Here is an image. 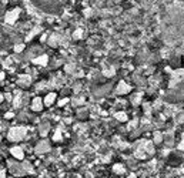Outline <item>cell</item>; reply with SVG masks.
I'll use <instances>...</instances> for the list:
<instances>
[{"label":"cell","instance_id":"obj_8","mask_svg":"<svg viewBox=\"0 0 184 178\" xmlns=\"http://www.w3.org/2000/svg\"><path fill=\"white\" fill-rule=\"evenodd\" d=\"M10 153H11V155H13L16 160H23V157H25L23 150H21L20 147H13V148H10Z\"/></svg>","mask_w":184,"mask_h":178},{"label":"cell","instance_id":"obj_24","mask_svg":"<svg viewBox=\"0 0 184 178\" xmlns=\"http://www.w3.org/2000/svg\"><path fill=\"white\" fill-rule=\"evenodd\" d=\"M128 178H136V174H130L128 175Z\"/></svg>","mask_w":184,"mask_h":178},{"label":"cell","instance_id":"obj_16","mask_svg":"<svg viewBox=\"0 0 184 178\" xmlns=\"http://www.w3.org/2000/svg\"><path fill=\"white\" fill-rule=\"evenodd\" d=\"M56 43H57V37H56V36H53V37L49 40V44L53 46V47H56Z\"/></svg>","mask_w":184,"mask_h":178},{"label":"cell","instance_id":"obj_9","mask_svg":"<svg viewBox=\"0 0 184 178\" xmlns=\"http://www.w3.org/2000/svg\"><path fill=\"white\" fill-rule=\"evenodd\" d=\"M30 83H32V77L30 76H20L17 80V84L19 86H21V87H27V86H30Z\"/></svg>","mask_w":184,"mask_h":178},{"label":"cell","instance_id":"obj_17","mask_svg":"<svg viewBox=\"0 0 184 178\" xmlns=\"http://www.w3.org/2000/svg\"><path fill=\"white\" fill-rule=\"evenodd\" d=\"M23 49H25V46H23V44H17V46H16V47H14V51L20 53V51H21V50H23Z\"/></svg>","mask_w":184,"mask_h":178},{"label":"cell","instance_id":"obj_2","mask_svg":"<svg viewBox=\"0 0 184 178\" xmlns=\"http://www.w3.org/2000/svg\"><path fill=\"white\" fill-rule=\"evenodd\" d=\"M26 133H27L26 127L19 126V127H13V128H10L7 137H9V140L10 141H14V143H16V141L23 140V137H26Z\"/></svg>","mask_w":184,"mask_h":178},{"label":"cell","instance_id":"obj_18","mask_svg":"<svg viewBox=\"0 0 184 178\" xmlns=\"http://www.w3.org/2000/svg\"><path fill=\"white\" fill-rule=\"evenodd\" d=\"M69 103V98H63V100H60V101H59V105H60V107H63V105H66Z\"/></svg>","mask_w":184,"mask_h":178},{"label":"cell","instance_id":"obj_13","mask_svg":"<svg viewBox=\"0 0 184 178\" xmlns=\"http://www.w3.org/2000/svg\"><path fill=\"white\" fill-rule=\"evenodd\" d=\"M161 141H163V136H161V133L156 131V133H154V144H160Z\"/></svg>","mask_w":184,"mask_h":178},{"label":"cell","instance_id":"obj_23","mask_svg":"<svg viewBox=\"0 0 184 178\" xmlns=\"http://www.w3.org/2000/svg\"><path fill=\"white\" fill-rule=\"evenodd\" d=\"M178 148H180V150H184V140H183V143L181 144H178Z\"/></svg>","mask_w":184,"mask_h":178},{"label":"cell","instance_id":"obj_7","mask_svg":"<svg viewBox=\"0 0 184 178\" xmlns=\"http://www.w3.org/2000/svg\"><path fill=\"white\" fill-rule=\"evenodd\" d=\"M43 105H44V101H43L42 98L36 97L34 100L32 101V110L33 111H40V110L43 108Z\"/></svg>","mask_w":184,"mask_h":178},{"label":"cell","instance_id":"obj_5","mask_svg":"<svg viewBox=\"0 0 184 178\" xmlns=\"http://www.w3.org/2000/svg\"><path fill=\"white\" fill-rule=\"evenodd\" d=\"M130 90H131L130 86L126 84V81L124 80H121L120 83H119V86H117V88H116V93L117 94H126V93H128Z\"/></svg>","mask_w":184,"mask_h":178},{"label":"cell","instance_id":"obj_1","mask_svg":"<svg viewBox=\"0 0 184 178\" xmlns=\"http://www.w3.org/2000/svg\"><path fill=\"white\" fill-rule=\"evenodd\" d=\"M7 167H9V171L11 172L16 177H23L26 174H33V168L32 165L23 161V162H17V161H7Z\"/></svg>","mask_w":184,"mask_h":178},{"label":"cell","instance_id":"obj_11","mask_svg":"<svg viewBox=\"0 0 184 178\" xmlns=\"http://www.w3.org/2000/svg\"><path fill=\"white\" fill-rule=\"evenodd\" d=\"M47 60H49V57H47V56H40V57H37V59L33 60V63H34V64H42V66H46Z\"/></svg>","mask_w":184,"mask_h":178},{"label":"cell","instance_id":"obj_10","mask_svg":"<svg viewBox=\"0 0 184 178\" xmlns=\"http://www.w3.org/2000/svg\"><path fill=\"white\" fill-rule=\"evenodd\" d=\"M54 100H56V94H54V93H49V94L44 97V100H43V101H44V105H47V107H49V105H52L54 103Z\"/></svg>","mask_w":184,"mask_h":178},{"label":"cell","instance_id":"obj_14","mask_svg":"<svg viewBox=\"0 0 184 178\" xmlns=\"http://www.w3.org/2000/svg\"><path fill=\"white\" fill-rule=\"evenodd\" d=\"M113 171L116 172V174H123V172H124V167H123V165H120V164H116L113 167Z\"/></svg>","mask_w":184,"mask_h":178},{"label":"cell","instance_id":"obj_19","mask_svg":"<svg viewBox=\"0 0 184 178\" xmlns=\"http://www.w3.org/2000/svg\"><path fill=\"white\" fill-rule=\"evenodd\" d=\"M13 117H14V114H13V113H6V114H4V118H7V120L13 118Z\"/></svg>","mask_w":184,"mask_h":178},{"label":"cell","instance_id":"obj_6","mask_svg":"<svg viewBox=\"0 0 184 178\" xmlns=\"http://www.w3.org/2000/svg\"><path fill=\"white\" fill-rule=\"evenodd\" d=\"M49 143H47L46 140H43V141H40L37 145H36V153L37 154H44V153H47L49 151Z\"/></svg>","mask_w":184,"mask_h":178},{"label":"cell","instance_id":"obj_22","mask_svg":"<svg viewBox=\"0 0 184 178\" xmlns=\"http://www.w3.org/2000/svg\"><path fill=\"white\" fill-rule=\"evenodd\" d=\"M0 178H6V171L2 170V174H0Z\"/></svg>","mask_w":184,"mask_h":178},{"label":"cell","instance_id":"obj_12","mask_svg":"<svg viewBox=\"0 0 184 178\" xmlns=\"http://www.w3.org/2000/svg\"><path fill=\"white\" fill-rule=\"evenodd\" d=\"M116 118L119 120V121H127V114L126 113H123V111H120V113H117L116 114Z\"/></svg>","mask_w":184,"mask_h":178},{"label":"cell","instance_id":"obj_20","mask_svg":"<svg viewBox=\"0 0 184 178\" xmlns=\"http://www.w3.org/2000/svg\"><path fill=\"white\" fill-rule=\"evenodd\" d=\"M82 37V30H76L74 32V38H80Z\"/></svg>","mask_w":184,"mask_h":178},{"label":"cell","instance_id":"obj_3","mask_svg":"<svg viewBox=\"0 0 184 178\" xmlns=\"http://www.w3.org/2000/svg\"><path fill=\"white\" fill-rule=\"evenodd\" d=\"M33 2L39 7L44 9V10H50V11H54L60 7V4H59L57 0H33Z\"/></svg>","mask_w":184,"mask_h":178},{"label":"cell","instance_id":"obj_21","mask_svg":"<svg viewBox=\"0 0 184 178\" xmlns=\"http://www.w3.org/2000/svg\"><path fill=\"white\" fill-rule=\"evenodd\" d=\"M113 70H104V76H113Z\"/></svg>","mask_w":184,"mask_h":178},{"label":"cell","instance_id":"obj_4","mask_svg":"<svg viewBox=\"0 0 184 178\" xmlns=\"http://www.w3.org/2000/svg\"><path fill=\"white\" fill-rule=\"evenodd\" d=\"M17 17H19V9H14V10L7 11L6 16H4V20H6V23H9V24H13L14 21L17 20Z\"/></svg>","mask_w":184,"mask_h":178},{"label":"cell","instance_id":"obj_15","mask_svg":"<svg viewBox=\"0 0 184 178\" xmlns=\"http://www.w3.org/2000/svg\"><path fill=\"white\" fill-rule=\"evenodd\" d=\"M53 141H61V133L60 131H56V133H54V136H53Z\"/></svg>","mask_w":184,"mask_h":178}]
</instances>
